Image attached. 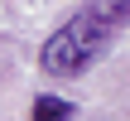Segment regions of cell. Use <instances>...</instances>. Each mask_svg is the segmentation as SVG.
Wrapping results in <instances>:
<instances>
[{
  "label": "cell",
  "mask_w": 130,
  "mask_h": 121,
  "mask_svg": "<svg viewBox=\"0 0 130 121\" xmlns=\"http://www.w3.org/2000/svg\"><path fill=\"white\" fill-rule=\"evenodd\" d=\"M130 19V0H92L87 10H77L43 49H39V68L53 78H77L87 73L116 39V29Z\"/></svg>",
  "instance_id": "obj_1"
},
{
  "label": "cell",
  "mask_w": 130,
  "mask_h": 121,
  "mask_svg": "<svg viewBox=\"0 0 130 121\" xmlns=\"http://www.w3.org/2000/svg\"><path fill=\"white\" fill-rule=\"evenodd\" d=\"M72 112L77 107L68 97H39L34 102V121H72Z\"/></svg>",
  "instance_id": "obj_2"
}]
</instances>
